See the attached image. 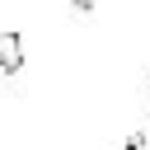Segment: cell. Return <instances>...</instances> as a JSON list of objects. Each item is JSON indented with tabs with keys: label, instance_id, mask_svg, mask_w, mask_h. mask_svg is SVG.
Here are the masks:
<instances>
[{
	"label": "cell",
	"instance_id": "obj_1",
	"mask_svg": "<svg viewBox=\"0 0 150 150\" xmlns=\"http://www.w3.org/2000/svg\"><path fill=\"white\" fill-rule=\"evenodd\" d=\"M0 66H5L9 75L23 70V38H19V33H0Z\"/></svg>",
	"mask_w": 150,
	"mask_h": 150
},
{
	"label": "cell",
	"instance_id": "obj_2",
	"mask_svg": "<svg viewBox=\"0 0 150 150\" xmlns=\"http://www.w3.org/2000/svg\"><path fill=\"white\" fill-rule=\"evenodd\" d=\"M70 9H75L80 19H89V14H94V0H70Z\"/></svg>",
	"mask_w": 150,
	"mask_h": 150
}]
</instances>
